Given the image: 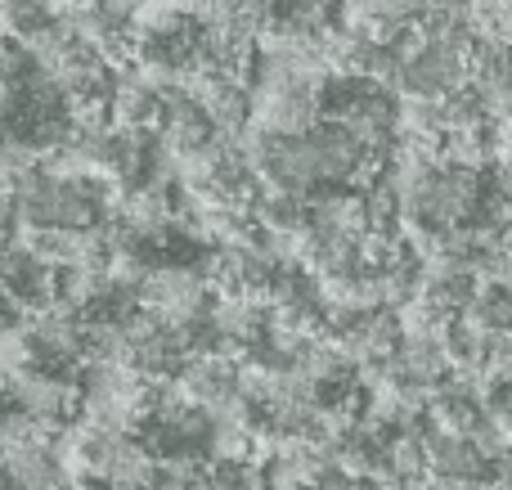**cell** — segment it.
I'll list each match as a JSON object with an SVG mask.
<instances>
[{"label": "cell", "mask_w": 512, "mask_h": 490, "mask_svg": "<svg viewBox=\"0 0 512 490\" xmlns=\"http://www.w3.org/2000/svg\"><path fill=\"white\" fill-rule=\"evenodd\" d=\"M18 225L45 243H86L113 225V180L104 171H59L32 162L9 185Z\"/></svg>", "instance_id": "1"}, {"label": "cell", "mask_w": 512, "mask_h": 490, "mask_svg": "<svg viewBox=\"0 0 512 490\" xmlns=\"http://www.w3.org/2000/svg\"><path fill=\"white\" fill-rule=\"evenodd\" d=\"M0 293L27 315H50L59 302L72 297V270L68 261H50L36 248L5 243L0 248Z\"/></svg>", "instance_id": "2"}, {"label": "cell", "mask_w": 512, "mask_h": 490, "mask_svg": "<svg viewBox=\"0 0 512 490\" xmlns=\"http://www.w3.org/2000/svg\"><path fill=\"white\" fill-rule=\"evenodd\" d=\"M59 486V464H54L45 432L0 446V490H54Z\"/></svg>", "instance_id": "3"}, {"label": "cell", "mask_w": 512, "mask_h": 490, "mask_svg": "<svg viewBox=\"0 0 512 490\" xmlns=\"http://www.w3.org/2000/svg\"><path fill=\"white\" fill-rule=\"evenodd\" d=\"M54 490H68V486H54Z\"/></svg>", "instance_id": "4"}, {"label": "cell", "mask_w": 512, "mask_h": 490, "mask_svg": "<svg viewBox=\"0 0 512 490\" xmlns=\"http://www.w3.org/2000/svg\"><path fill=\"white\" fill-rule=\"evenodd\" d=\"M508 261H512V252H508Z\"/></svg>", "instance_id": "5"}]
</instances>
